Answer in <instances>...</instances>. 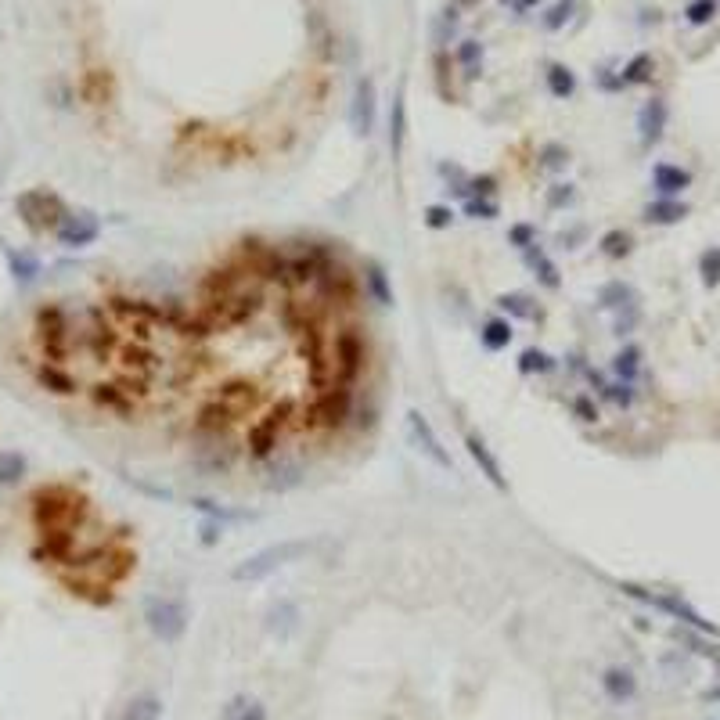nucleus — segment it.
Segmentation results:
<instances>
[{
    "instance_id": "obj_58",
    "label": "nucleus",
    "mask_w": 720,
    "mask_h": 720,
    "mask_svg": "<svg viewBox=\"0 0 720 720\" xmlns=\"http://www.w3.org/2000/svg\"><path fill=\"white\" fill-rule=\"evenodd\" d=\"M573 198H576L573 184H551V188H548V209H566V206H573Z\"/></svg>"
},
{
    "instance_id": "obj_27",
    "label": "nucleus",
    "mask_w": 720,
    "mask_h": 720,
    "mask_svg": "<svg viewBox=\"0 0 720 720\" xmlns=\"http://www.w3.org/2000/svg\"><path fill=\"white\" fill-rule=\"evenodd\" d=\"M641 216H645V224L674 227V224H681L684 216H688V206H684L681 198H656V202H648Z\"/></svg>"
},
{
    "instance_id": "obj_2",
    "label": "nucleus",
    "mask_w": 720,
    "mask_h": 720,
    "mask_svg": "<svg viewBox=\"0 0 720 720\" xmlns=\"http://www.w3.org/2000/svg\"><path fill=\"white\" fill-rule=\"evenodd\" d=\"M90 515V501L80 494V490H72L65 483H51V486H40L33 494V522L40 530H80L83 522Z\"/></svg>"
},
{
    "instance_id": "obj_56",
    "label": "nucleus",
    "mask_w": 720,
    "mask_h": 720,
    "mask_svg": "<svg viewBox=\"0 0 720 720\" xmlns=\"http://www.w3.org/2000/svg\"><path fill=\"white\" fill-rule=\"evenodd\" d=\"M677 638H681L684 645L692 648V652H699V656L713 659V663L720 666V645H710V641H702V638H699V630H695V634H681V630H677Z\"/></svg>"
},
{
    "instance_id": "obj_62",
    "label": "nucleus",
    "mask_w": 720,
    "mask_h": 720,
    "mask_svg": "<svg viewBox=\"0 0 720 720\" xmlns=\"http://www.w3.org/2000/svg\"><path fill=\"white\" fill-rule=\"evenodd\" d=\"M504 4H508V0H504ZM540 0H512V8L515 11H530V8H537Z\"/></svg>"
},
{
    "instance_id": "obj_52",
    "label": "nucleus",
    "mask_w": 720,
    "mask_h": 720,
    "mask_svg": "<svg viewBox=\"0 0 720 720\" xmlns=\"http://www.w3.org/2000/svg\"><path fill=\"white\" fill-rule=\"evenodd\" d=\"M497 191V177L494 173H479V177H468L461 198H490Z\"/></svg>"
},
{
    "instance_id": "obj_11",
    "label": "nucleus",
    "mask_w": 720,
    "mask_h": 720,
    "mask_svg": "<svg viewBox=\"0 0 720 720\" xmlns=\"http://www.w3.org/2000/svg\"><path fill=\"white\" fill-rule=\"evenodd\" d=\"M80 339H83V350L98 360V364H108V360L119 353V346H123V335H119L116 321H108V310H101V306L90 310V321L80 332Z\"/></svg>"
},
{
    "instance_id": "obj_1",
    "label": "nucleus",
    "mask_w": 720,
    "mask_h": 720,
    "mask_svg": "<svg viewBox=\"0 0 720 720\" xmlns=\"http://www.w3.org/2000/svg\"><path fill=\"white\" fill-rule=\"evenodd\" d=\"M321 537H288L278 544H267V548L252 551L249 558H242L238 566L231 569L234 584H256V580H267L270 573H278L281 566H292V562H303L306 555H314L321 548Z\"/></svg>"
},
{
    "instance_id": "obj_55",
    "label": "nucleus",
    "mask_w": 720,
    "mask_h": 720,
    "mask_svg": "<svg viewBox=\"0 0 720 720\" xmlns=\"http://www.w3.org/2000/svg\"><path fill=\"white\" fill-rule=\"evenodd\" d=\"M573 414L580 418V422H587V425H594L598 418H602V411H598V404H594V396H587V393H580V396H573Z\"/></svg>"
},
{
    "instance_id": "obj_4",
    "label": "nucleus",
    "mask_w": 720,
    "mask_h": 720,
    "mask_svg": "<svg viewBox=\"0 0 720 720\" xmlns=\"http://www.w3.org/2000/svg\"><path fill=\"white\" fill-rule=\"evenodd\" d=\"M292 418H296V404H288V400L267 407V411L249 425V432H245V450H249V458L260 461V465L270 458H278V450H281V443H285V432H288V425H292Z\"/></svg>"
},
{
    "instance_id": "obj_54",
    "label": "nucleus",
    "mask_w": 720,
    "mask_h": 720,
    "mask_svg": "<svg viewBox=\"0 0 720 720\" xmlns=\"http://www.w3.org/2000/svg\"><path fill=\"white\" fill-rule=\"evenodd\" d=\"M425 227H432V231H447L450 224H454V209L443 206V202H436V206L425 209Z\"/></svg>"
},
{
    "instance_id": "obj_32",
    "label": "nucleus",
    "mask_w": 720,
    "mask_h": 720,
    "mask_svg": "<svg viewBox=\"0 0 720 720\" xmlns=\"http://www.w3.org/2000/svg\"><path fill=\"white\" fill-rule=\"evenodd\" d=\"M306 476V468L299 461H278V465L270 468V479H267V490L270 494H285L292 486H299Z\"/></svg>"
},
{
    "instance_id": "obj_59",
    "label": "nucleus",
    "mask_w": 720,
    "mask_h": 720,
    "mask_svg": "<svg viewBox=\"0 0 720 720\" xmlns=\"http://www.w3.org/2000/svg\"><path fill=\"white\" fill-rule=\"evenodd\" d=\"M350 425H357L360 432H371L378 425V407L375 404H357L353 407V422Z\"/></svg>"
},
{
    "instance_id": "obj_21",
    "label": "nucleus",
    "mask_w": 720,
    "mask_h": 720,
    "mask_svg": "<svg viewBox=\"0 0 720 720\" xmlns=\"http://www.w3.org/2000/svg\"><path fill=\"white\" fill-rule=\"evenodd\" d=\"M90 400L105 411H116V414H134L137 411V396L126 393L119 382H94L90 386Z\"/></svg>"
},
{
    "instance_id": "obj_49",
    "label": "nucleus",
    "mask_w": 720,
    "mask_h": 720,
    "mask_svg": "<svg viewBox=\"0 0 720 720\" xmlns=\"http://www.w3.org/2000/svg\"><path fill=\"white\" fill-rule=\"evenodd\" d=\"M598 396L627 411V407L634 404V382H620V378H616V382H605V386L598 389Z\"/></svg>"
},
{
    "instance_id": "obj_45",
    "label": "nucleus",
    "mask_w": 720,
    "mask_h": 720,
    "mask_svg": "<svg viewBox=\"0 0 720 720\" xmlns=\"http://www.w3.org/2000/svg\"><path fill=\"white\" fill-rule=\"evenodd\" d=\"M558 364L555 357H548L544 350H522L519 353V371L522 375H551Z\"/></svg>"
},
{
    "instance_id": "obj_30",
    "label": "nucleus",
    "mask_w": 720,
    "mask_h": 720,
    "mask_svg": "<svg viewBox=\"0 0 720 720\" xmlns=\"http://www.w3.org/2000/svg\"><path fill=\"white\" fill-rule=\"evenodd\" d=\"M234 465V454L227 447H220V440H209L206 447L198 450V468L206 472V476H224L231 472Z\"/></svg>"
},
{
    "instance_id": "obj_40",
    "label": "nucleus",
    "mask_w": 720,
    "mask_h": 720,
    "mask_svg": "<svg viewBox=\"0 0 720 720\" xmlns=\"http://www.w3.org/2000/svg\"><path fill=\"white\" fill-rule=\"evenodd\" d=\"M548 90L555 94V98H573L576 94V76H573V69L569 65H548Z\"/></svg>"
},
{
    "instance_id": "obj_18",
    "label": "nucleus",
    "mask_w": 720,
    "mask_h": 720,
    "mask_svg": "<svg viewBox=\"0 0 720 720\" xmlns=\"http://www.w3.org/2000/svg\"><path fill=\"white\" fill-rule=\"evenodd\" d=\"M465 450H468V458L476 461L479 476H486V483L497 486V490H508V479H504L501 461H497V454L490 450V443H486L479 432H468V436H465Z\"/></svg>"
},
{
    "instance_id": "obj_12",
    "label": "nucleus",
    "mask_w": 720,
    "mask_h": 720,
    "mask_svg": "<svg viewBox=\"0 0 720 720\" xmlns=\"http://www.w3.org/2000/svg\"><path fill=\"white\" fill-rule=\"evenodd\" d=\"M314 288L321 292V299L324 303H335V306H350L353 299H357V292H360V281H357V274H353L346 263L335 256L328 267L317 274V281H314Z\"/></svg>"
},
{
    "instance_id": "obj_14",
    "label": "nucleus",
    "mask_w": 720,
    "mask_h": 720,
    "mask_svg": "<svg viewBox=\"0 0 720 720\" xmlns=\"http://www.w3.org/2000/svg\"><path fill=\"white\" fill-rule=\"evenodd\" d=\"M54 238H58V245L62 249H87V245H94L101 238V224L94 213H72L65 216L62 224H58V231H54Z\"/></svg>"
},
{
    "instance_id": "obj_28",
    "label": "nucleus",
    "mask_w": 720,
    "mask_h": 720,
    "mask_svg": "<svg viewBox=\"0 0 720 720\" xmlns=\"http://www.w3.org/2000/svg\"><path fill=\"white\" fill-rule=\"evenodd\" d=\"M512 339H515V328L508 317H490V321L479 324V342H483V350L501 353L512 346Z\"/></svg>"
},
{
    "instance_id": "obj_48",
    "label": "nucleus",
    "mask_w": 720,
    "mask_h": 720,
    "mask_svg": "<svg viewBox=\"0 0 720 720\" xmlns=\"http://www.w3.org/2000/svg\"><path fill=\"white\" fill-rule=\"evenodd\" d=\"M454 58H458V62L468 69V80H476L479 65H483V44H479V40H461Z\"/></svg>"
},
{
    "instance_id": "obj_61",
    "label": "nucleus",
    "mask_w": 720,
    "mask_h": 720,
    "mask_svg": "<svg viewBox=\"0 0 720 720\" xmlns=\"http://www.w3.org/2000/svg\"><path fill=\"white\" fill-rule=\"evenodd\" d=\"M220 537H224V522H206V526H202V544H206V548H213Z\"/></svg>"
},
{
    "instance_id": "obj_38",
    "label": "nucleus",
    "mask_w": 720,
    "mask_h": 720,
    "mask_svg": "<svg viewBox=\"0 0 720 720\" xmlns=\"http://www.w3.org/2000/svg\"><path fill=\"white\" fill-rule=\"evenodd\" d=\"M602 252L609 256V260H627L630 252H634V234L623 231V227H612V231L602 234Z\"/></svg>"
},
{
    "instance_id": "obj_5",
    "label": "nucleus",
    "mask_w": 720,
    "mask_h": 720,
    "mask_svg": "<svg viewBox=\"0 0 720 720\" xmlns=\"http://www.w3.org/2000/svg\"><path fill=\"white\" fill-rule=\"evenodd\" d=\"M368 360H371V346L364 328L346 324V328H339V332L332 335V375L339 386L353 389V382L368 371Z\"/></svg>"
},
{
    "instance_id": "obj_33",
    "label": "nucleus",
    "mask_w": 720,
    "mask_h": 720,
    "mask_svg": "<svg viewBox=\"0 0 720 720\" xmlns=\"http://www.w3.org/2000/svg\"><path fill=\"white\" fill-rule=\"evenodd\" d=\"M652 72H656V58H652L648 51L634 54L620 72V87H641V83L652 80Z\"/></svg>"
},
{
    "instance_id": "obj_17",
    "label": "nucleus",
    "mask_w": 720,
    "mask_h": 720,
    "mask_svg": "<svg viewBox=\"0 0 720 720\" xmlns=\"http://www.w3.org/2000/svg\"><path fill=\"white\" fill-rule=\"evenodd\" d=\"M666 123H670V105L663 98H648L638 108V137L641 148H656L666 134Z\"/></svg>"
},
{
    "instance_id": "obj_24",
    "label": "nucleus",
    "mask_w": 720,
    "mask_h": 720,
    "mask_svg": "<svg viewBox=\"0 0 720 720\" xmlns=\"http://www.w3.org/2000/svg\"><path fill=\"white\" fill-rule=\"evenodd\" d=\"M404 144H407V101L404 90H396L393 108H389V155H393V162H400Z\"/></svg>"
},
{
    "instance_id": "obj_34",
    "label": "nucleus",
    "mask_w": 720,
    "mask_h": 720,
    "mask_svg": "<svg viewBox=\"0 0 720 720\" xmlns=\"http://www.w3.org/2000/svg\"><path fill=\"white\" fill-rule=\"evenodd\" d=\"M612 375L620 378V382H638L641 375V346H634V342H627L616 357H612Z\"/></svg>"
},
{
    "instance_id": "obj_36",
    "label": "nucleus",
    "mask_w": 720,
    "mask_h": 720,
    "mask_svg": "<svg viewBox=\"0 0 720 720\" xmlns=\"http://www.w3.org/2000/svg\"><path fill=\"white\" fill-rule=\"evenodd\" d=\"M29 461L22 450H0V486H18L26 479Z\"/></svg>"
},
{
    "instance_id": "obj_53",
    "label": "nucleus",
    "mask_w": 720,
    "mask_h": 720,
    "mask_svg": "<svg viewBox=\"0 0 720 720\" xmlns=\"http://www.w3.org/2000/svg\"><path fill=\"white\" fill-rule=\"evenodd\" d=\"M465 216H472V220H494V216H501V206H497L494 198H465Z\"/></svg>"
},
{
    "instance_id": "obj_43",
    "label": "nucleus",
    "mask_w": 720,
    "mask_h": 720,
    "mask_svg": "<svg viewBox=\"0 0 720 720\" xmlns=\"http://www.w3.org/2000/svg\"><path fill=\"white\" fill-rule=\"evenodd\" d=\"M717 15H720V0H692V4L684 8V22L695 29L710 26Z\"/></svg>"
},
{
    "instance_id": "obj_47",
    "label": "nucleus",
    "mask_w": 720,
    "mask_h": 720,
    "mask_svg": "<svg viewBox=\"0 0 720 720\" xmlns=\"http://www.w3.org/2000/svg\"><path fill=\"white\" fill-rule=\"evenodd\" d=\"M699 278L706 288H717L720 285V245H710V249H702L699 256Z\"/></svg>"
},
{
    "instance_id": "obj_19",
    "label": "nucleus",
    "mask_w": 720,
    "mask_h": 720,
    "mask_svg": "<svg viewBox=\"0 0 720 720\" xmlns=\"http://www.w3.org/2000/svg\"><path fill=\"white\" fill-rule=\"evenodd\" d=\"M33 378L36 386L44 389V393L51 396H76L80 393V378L72 375L65 364H54V360H40L33 368Z\"/></svg>"
},
{
    "instance_id": "obj_26",
    "label": "nucleus",
    "mask_w": 720,
    "mask_h": 720,
    "mask_svg": "<svg viewBox=\"0 0 720 720\" xmlns=\"http://www.w3.org/2000/svg\"><path fill=\"white\" fill-rule=\"evenodd\" d=\"M522 260H526V267L533 270V274H537V281L544 288H558L562 285V274H558V263L551 260L548 252L540 249L537 242L530 245V249H522Z\"/></svg>"
},
{
    "instance_id": "obj_29",
    "label": "nucleus",
    "mask_w": 720,
    "mask_h": 720,
    "mask_svg": "<svg viewBox=\"0 0 720 720\" xmlns=\"http://www.w3.org/2000/svg\"><path fill=\"white\" fill-rule=\"evenodd\" d=\"M216 400H224L227 407H231L238 418H245V414L252 411V404H256V386L252 382H227V386H220V393H216Z\"/></svg>"
},
{
    "instance_id": "obj_60",
    "label": "nucleus",
    "mask_w": 720,
    "mask_h": 720,
    "mask_svg": "<svg viewBox=\"0 0 720 720\" xmlns=\"http://www.w3.org/2000/svg\"><path fill=\"white\" fill-rule=\"evenodd\" d=\"M569 15H573V4H569V0H562V4H555V8L544 15V29H551V33H555V29L566 26Z\"/></svg>"
},
{
    "instance_id": "obj_16",
    "label": "nucleus",
    "mask_w": 720,
    "mask_h": 720,
    "mask_svg": "<svg viewBox=\"0 0 720 720\" xmlns=\"http://www.w3.org/2000/svg\"><path fill=\"white\" fill-rule=\"evenodd\" d=\"M116 364L126 378H137V382H148V378L159 371V357L148 350V342H123L116 353Z\"/></svg>"
},
{
    "instance_id": "obj_57",
    "label": "nucleus",
    "mask_w": 720,
    "mask_h": 720,
    "mask_svg": "<svg viewBox=\"0 0 720 720\" xmlns=\"http://www.w3.org/2000/svg\"><path fill=\"white\" fill-rule=\"evenodd\" d=\"M533 242H537V227L533 224H512L508 227V245H515V249H530Z\"/></svg>"
},
{
    "instance_id": "obj_9",
    "label": "nucleus",
    "mask_w": 720,
    "mask_h": 720,
    "mask_svg": "<svg viewBox=\"0 0 720 720\" xmlns=\"http://www.w3.org/2000/svg\"><path fill=\"white\" fill-rule=\"evenodd\" d=\"M620 591L623 594H630V598H638V602H645V605H652V609H659V612H666L670 620H677V623H684V627H692V630H699V634H717V627H713L706 616H702L695 605H688L681 598V594H670V591H645V587H638V584H620Z\"/></svg>"
},
{
    "instance_id": "obj_46",
    "label": "nucleus",
    "mask_w": 720,
    "mask_h": 720,
    "mask_svg": "<svg viewBox=\"0 0 720 720\" xmlns=\"http://www.w3.org/2000/svg\"><path fill=\"white\" fill-rule=\"evenodd\" d=\"M296 620H299V609L292 602H278L267 612V627L274 630V634H288V630L296 627Z\"/></svg>"
},
{
    "instance_id": "obj_51",
    "label": "nucleus",
    "mask_w": 720,
    "mask_h": 720,
    "mask_svg": "<svg viewBox=\"0 0 720 720\" xmlns=\"http://www.w3.org/2000/svg\"><path fill=\"white\" fill-rule=\"evenodd\" d=\"M641 324V306L638 303H630V306H623V310H616V321H612V335H630L634 328Z\"/></svg>"
},
{
    "instance_id": "obj_23",
    "label": "nucleus",
    "mask_w": 720,
    "mask_h": 720,
    "mask_svg": "<svg viewBox=\"0 0 720 720\" xmlns=\"http://www.w3.org/2000/svg\"><path fill=\"white\" fill-rule=\"evenodd\" d=\"M602 692L609 695L612 702H630L638 695V677H634V670H627V666H609L602 674Z\"/></svg>"
},
{
    "instance_id": "obj_64",
    "label": "nucleus",
    "mask_w": 720,
    "mask_h": 720,
    "mask_svg": "<svg viewBox=\"0 0 720 720\" xmlns=\"http://www.w3.org/2000/svg\"><path fill=\"white\" fill-rule=\"evenodd\" d=\"M461 4H476V0H461Z\"/></svg>"
},
{
    "instance_id": "obj_44",
    "label": "nucleus",
    "mask_w": 720,
    "mask_h": 720,
    "mask_svg": "<svg viewBox=\"0 0 720 720\" xmlns=\"http://www.w3.org/2000/svg\"><path fill=\"white\" fill-rule=\"evenodd\" d=\"M537 159H540V166H544V170L558 173V170H566L573 155H569V148L562 141H548V144H540Z\"/></svg>"
},
{
    "instance_id": "obj_31",
    "label": "nucleus",
    "mask_w": 720,
    "mask_h": 720,
    "mask_svg": "<svg viewBox=\"0 0 720 720\" xmlns=\"http://www.w3.org/2000/svg\"><path fill=\"white\" fill-rule=\"evenodd\" d=\"M638 303V292H634V285H627V281H605L602 288H598V306L602 310H623V306Z\"/></svg>"
},
{
    "instance_id": "obj_20",
    "label": "nucleus",
    "mask_w": 720,
    "mask_h": 720,
    "mask_svg": "<svg viewBox=\"0 0 720 720\" xmlns=\"http://www.w3.org/2000/svg\"><path fill=\"white\" fill-rule=\"evenodd\" d=\"M652 188L659 198H677L692 188V173L677 166V162H656L652 166Z\"/></svg>"
},
{
    "instance_id": "obj_39",
    "label": "nucleus",
    "mask_w": 720,
    "mask_h": 720,
    "mask_svg": "<svg viewBox=\"0 0 720 720\" xmlns=\"http://www.w3.org/2000/svg\"><path fill=\"white\" fill-rule=\"evenodd\" d=\"M497 306H501L508 317H519V321H533V317H540V310H533V299L522 296V292H504V296H497Z\"/></svg>"
},
{
    "instance_id": "obj_15",
    "label": "nucleus",
    "mask_w": 720,
    "mask_h": 720,
    "mask_svg": "<svg viewBox=\"0 0 720 720\" xmlns=\"http://www.w3.org/2000/svg\"><path fill=\"white\" fill-rule=\"evenodd\" d=\"M234 425H238V414H234L224 400H216V396L209 404L198 407V414H195V432L198 436H206V440H224Z\"/></svg>"
},
{
    "instance_id": "obj_22",
    "label": "nucleus",
    "mask_w": 720,
    "mask_h": 720,
    "mask_svg": "<svg viewBox=\"0 0 720 720\" xmlns=\"http://www.w3.org/2000/svg\"><path fill=\"white\" fill-rule=\"evenodd\" d=\"M364 296L378 306H393L396 303V292H393V281H389L386 267L378 260L364 263Z\"/></svg>"
},
{
    "instance_id": "obj_63",
    "label": "nucleus",
    "mask_w": 720,
    "mask_h": 720,
    "mask_svg": "<svg viewBox=\"0 0 720 720\" xmlns=\"http://www.w3.org/2000/svg\"><path fill=\"white\" fill-rule=\"evenodd\" d=\"M706 699H720V688H710V692H706Z\"/></svg>"
},
{
    "instance_id": "obj_42",
    "label": "nucleus",
    "mask_w": 720,
    "mask_h": 720,
    "mask_svg": "<svg viewBox=\"0 0 720 720\" xmlns=\"http://www.w3.org/2000/svg\"><path fill=\"white\" fill-rule=\"evenodd\" d=\"M80 94H83V101H90V105H101V101L108 98V76H105V72H101V69L83 72Z\"/></svg>"
},
{
    "instance_id": "obj_37",
    "label": "nucleus",
    "mask_w": 720,
    "mask_h": 720,
    "mask_svg": "<svg viewBox=\"0 0 720 720\" xmlns=\"http://www.w3.org/2000/svg\"><path fill=\"white\" fill-rule=\"evenodd\" d=\"M119 720H162V699L159 695H134Z\"/></svg>"
},
{
    "instance_id": "obj_25",
    "label": "nucleus",
    "mask_w": 720,
    "mask_h": 720,
    "mask_svg": "<svg viewBox=\"0 0 720 720\" xmlns=\"http://www.w3.org/2000/svg\"><path fill=\"white\" fill-rule=\"evenodd\" d=\"M4 260H8V274L18 281V285H33L40 274H44V263L40 256L29 249H8L4 252Z\"/></svg>"
},
{
    "instance_id": "obj_35",
    "label": "nucleus",
    "mask_w": 720,
    "mask_h": 720,
    "mask_svg": "<svg viewBox=\"0 0 720 720\" xmlns=\"http://www.w3.org/2000/svg\"><path fill=\"white\" fill-rule=\"evenodd\" d=\"M224 720H270V717H267V706H263L260 699H252V695H234V699L224 706Z\"/></svg>"
},
{
    "instance_id": "obj_10",
    "label": "nucleus",
    "mask_w": 720,
    "mask_h": 720,
    "mask_svg": "<svg viewBox=\"0 0 720 720\" xmlns=\"http://www.w3.org/2000/svg\"><path fill=\"white\" fill-rule=\"evenodd\" d=\"M407 436H411L414 450H418L429 465H436L440 472H454V458H450V450L443 447L440 432L432 429V422L425 418L422 411H418V407L407 411Z\"/></svg>"
},
{
    "instance_id": "obj_6",
    "label": "nucleus",
    "mask_w": 720,
    "mask_h": 720,
    "mask_svg": "<svg viewBox=\"0 0 720 720\" xmlns=\"http://www.w3.org/2000/svg\"><path fill=\"white\" fill-rule=\"evenodd\" d=\"M353 407H357V396L350 386H324L314 396V404L303 407V425L306 429H324V432H339L353 422Z\"/></svg>"
},
{
    "instance_id": "obj_8",
    "label": "nucleus",
    "mask_w": 720,
    "mask_h": 720,
    "mask_svg": "<svg viewBox=\"0 0 720 720\" xmlns=\"http://www.w3.org/2000/svg\"><path fill=\"white\" fill-rule=\"evenodd\" d=\"M144 623L162 645H173L188 634V605L180 598H170V594H155L144 602Z\"/></svg>"
},
{
    "instance_id": "obj_50",
    "label": "nucleus",
    "mask_w": 720,
    "mask_h": 720,
    "mask_svg": "<svg viewBox=\"0 0 720 720\" xmlns=\"http://www.w3.org/2000/svg\"><path fill=\"white\" fill-rule=\"evenodd\" d=\"M191 504H195L198 512L213 515V522H245V519H256L252 512H231V508H216V504L206 501V497H195Z\"/></svg>"
},
{
    "instance_id": "obj_7",
    "label": "nucleus",
    "mask_w": 720,
    "mask_h": 720,
    "mask_svg": "<svg viewBox=\"0 0 720 720\" xmlns=\"http://www.w3.org/2000/svg\"><path fill=\"white\" fill-rule=\"evenodd\" d=\"M15 213L18 220L29 227L33 234H47V231H58L65 216H69V206H65L62 195H54L47 188H29L15 198Z\"/></svg>"
},
{
    "instance_id": "obj_41",
    "label": "nucleus",
    "mask_w": 720,
    "mask_h": 720,
    "mask_svg": "<svg viewBox=\"0 0 720 720\" xmlns=\"http://www.w3.org/2000/svg\"><path fill=\"white\" fill-rule=\"evenodd\" d=\"M134 566H137L134 551H108V555H105L108 584H119V580H126V576L134 573Z\"/></svg>"
},
{
    "instance_id": "obj_13",
    "label": "nucleus",
    "mask_w": 720,
    "mask_h": 720,
    "mask_svg": "<svg viewBox=\"0 0 720 720\" xmlns=\"http://www.w3.org/2000/svg\"><path fill=\"white\" fill-rule=\"evenodd\" d=\"M375 119H378V87L371 76H360L353 83V101H350V126L357 137H371L375 134Z\"/></svg>"
},
{
    "instance_id": "obj_3",
    "label": "nucleus",
    "mask_w": 720,
    "mask_h": 720,
    "mask_svg": "<svg viewBox=\"0 0 720 720\" xmlns=\"http://www.w3.org/2000/svg\"><path fill=\"white\" fill-rule=\"evenodd\" d=\"M33 335L40 346V360H54L65 364L76 346V332H72V317L62 303H40L33 314Z\"/></svg>"
}]
</instances>
